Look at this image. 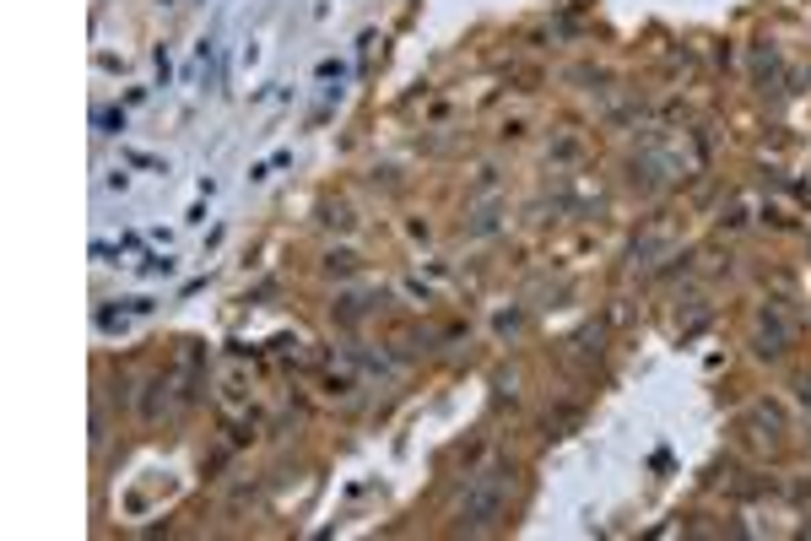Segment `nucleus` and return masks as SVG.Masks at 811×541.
<instances>
[{"label":"nucleus","instance_id":"obj_2","mask_svg":"<svg viewBox=\"0 0 811 541\" xmlns=\"http://www.w3.org/2000/svg\"><path fill=\"white\" fill-rule=\"evenodd\" d=\"M98 125H103V130H125V114L109 109V114H98Z\"/></svg>","mask_w":811,"mask_h":541},{"label":"nucleus","instance_id":"obj_1","mask_svg":"<svg viewBox=\"0 0 811 541\" xmlns=\"http://www.w3.org/2000/svg\"><path fill=\"white\" fill-rule=\"evenodd\" d=\"M498 504H503V477H498V471H487V477H476V487H471L465 520H471V525H493Z\"/></svg>","mask_w":811,"mask_h":541},{"label":"nucleus","instance_id":"obj_3","mask_svg":"<svg viewBox=\"0 0 811 541\" xmlns=\"http://www.w3.org/2000/svg\"><path fill=\"white\" fill-rule=\"evenodd\" d=\"M806 406H811V379H806Z\"/></svg>","mask_w":811,"mask_h":541}]
</instances>
